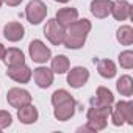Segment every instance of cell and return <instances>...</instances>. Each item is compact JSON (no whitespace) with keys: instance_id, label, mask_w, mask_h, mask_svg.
<instances>
[{"instance_id":"cell-1","label":"cell","mask_w":133,"mask_h":133,"mask_svg":"<svg viewBox=\"0 0 133 133\" xmlns=\"http://www.w3.org/2000/svg\"><path fill=\"white\" fill-rule=\"evenodd\" d=\"M89 31H91V22L88 19H80V21L77 19L66 28L63 44L68 49H80L83 47Z\"/></svg>"},{"instance_id":"cell-2","label":"cell","mask_w":133,"mask_h":133,"mask_svg":"<svg viewBox=\"0 0 133 133\" xmlns=\"http://www.w3.org/2000/svg\"><path fill=\"white\" fill-rule=\"evenodd\" d=\"M111 114V107H96L92 105V108L88 110V125L91 127L92 131H99L103 130L107 127V119Z\"/></svg>"},{"instance_id":"cell-3","label":"cell","mask_w":133,"mask_h":133,"mask_svg":"<svg viewBox=\"0 0 133 133\" xmlns=\"http://www.w3.org/2000/svg\"><path fill=\"white\" fill-rule=\"evenodd\" d=\"M111 121L114 125H122L124 122L133 125V103L131 102H117L116 108L111 110Z\"/></svg>"},{"instance_id":"cell-4","label":"cell","mask_w":133,"mask_h":133,"mask_svg":"<svg viewBox=\"0 0 133 133\" xmlns=\"http://www.w3.org/2000/svg\"><path fill=\"white\" fill-rule=\"evenodd\" d=\"M25 16H27V21L33 25H38L41 24L45 16H47V6L41 2V0H31V2L27 5L25 8Z\"/></svg>"},{"instance_id":"cell-5","label":"cell","mask_w":133,"mask_h":133,"mask_svg":"<svg viewBox=\"0 0 133 133\" xmlns=\"http://www.w3.org/2000/svg\"><path fill=\"white\" fill-rule=\"evenodd\" d=\"M64 31H66V28H63V27L56 22V19H50V21L45 24V27H44V35H45V38H47L53 45H61V44H63Z\"/></svg>"},{"instance_id":"cell-6","label":"cell","mask_w":133,"mask_h":133,"mask_svg":"<svg viewBox=\"0 0 133 133\" xmlns=\"http://www.w3.org/2000/svg\"><path fill=\"white\" fill-rule=\"evenodd\" d=\"M28 52H30V56H31V59H33L35 63H45V61H49L50 56H52L50 49H49L42 41H39V39H35V41L30 42Z\"/></svg>"},{"instance_id":"cell-7","label":"cell","mask_w":133,"mask_h":133,"mask_svg":"<svg viewBox=\"0 0 133 133\" xmlns=\"http://www.w3.org/2000/svg\"><path fill=\"white\" fill-rule=\"evenodd\" d=\"M6 100H8V103H10L13 108H17V110H19V108H22V107L31 103V96H30V92L25 91V89L13 88V89L8 91Z\"/></svg>"},{"instance_id":"cell-8","label":"cell","mask_w":133,"mask_h":133,"mask_svg":"<svg viewBox=\"0 0 133 133\" xmlns=\"http://www.w3.org/2000/svg\"><path fill=\"white\" fill-rule=\"evenodd\" d=\"M6 75L17 83H28L31 78V71L28 66H25V63H22V64H16V66H8Z\"/></svg>"},{"instance_id":"cell-9","label":"cell","mask_w":133,"mask_h":133,"mask_svg":"<svg viewBox=\"0 0 133 133\" xmlns=\"http://www.w3.org/2000/svg\"><path fill=\"white\" fill-rule=\"evenodd\" d=\"M89 78V71L86 68L77 66V68L71 69V72L68 74V83L72 88H82Z\"/></svg>"},{"instance_id":"cell-10","label":"cell","mask_w":133,"mask_h":133,"mask_svg":"<svg viewBox=\"0 0 133 133\" xmlns=\"http://www.w3.org/2000/svg\"><path fill=\"white\" fill-rule=\"evenodd\" d=\"M74 113H75V100L74 99H69V100L56 105L53 110V114L58 121H68L74 116Z\"/></svg>"},{"instance_id":"cell-11","label":"cell","mask_w":133,"mask_h":133,"mask_svg":"<svg viewBox=\"0 0 133 133\" xmlns=\"http://www.w3.org/2000/svg\"><path fill=\"white\" fill-rule=\"evenodd\" d=\"M116 21H125L131 17V5L125 0H117L111 3V11H110Z\"/></svg>"},{"instance_id":"cell-12","label":"cell","mask_w":133,"mask_h":133,"mask_svg":"<svg viewBox=\"0 0 133 133\" xmlns=\"http://www.w3.org/2000/svg\"><path fill=\"white\" fill-rule=\"evenodd\" d=\"M56 22L63 27V28H68L74 21L78 19V11L75 8H61L56 13Z\"/></svg>"},{"instance_id":"cell-13","label":"cell","mask_w":133,"mask_h":133,"mask_svg":"<svg viewBox=\"0 0 133 133\" xmlns=\"http://www.w3.org/2000/svg\"><path fill=\"white\" fill-rule=\"evenodd\" d=\"M3 33H5V38L11 42H17L24 38L25 35V28L19 24V22H10L5 25L3 28Z\"/></svg>"},{"instance_id":"cell-14","label":"cell","mask_w":133,"mask_h":133,"mask_svg":"<svg viewBox=\"0 0 133 133\" xmlns=\"http://www.w3.org/2000/svg\"><path fill=\"white\" fill-rule=\"evenodd\" d=\"M35 82L39 88H49L53 83V71L47 68H36L35 72Z\"/></svg>"},{"instance_id":"cell-15","label":"cell","mask_w":133,"mask_h":133,"mask_svg":"<svg viewBox=\"0 0 133 133\" xmlns=\"http://www.w3.org/2000/svg\"><path fill=\"white\" fill-rule=\"evenodd\" d=\"M111 0H92L91 2V13L99 17V19H103L110 14L111 11Z\"/></svg>"},{"instance_id":"cell-16","label":"cell","mask_w":133,"mask_h":133,"mask_svg":"<svg viewBox=\"0 0 133 133\" xmlns=\"http://www.w3.org/2000/svg\"><path fill=\"white\" fill-rule=\"evenodd\" d=\"M113 100H114V97H113L111 91L100 86V88H97L96 99H92V105H96V107H111Z\"/></svg>"},{"instance_id":"cell-17","label":"cell","mask_w":133,"mask_h":133,"mask_svg":"<svg viewBox=\"0 0 133 133\" xmlns=\"http://www.w3.org/2000/svg\"><path fill=\"white\" fill-rule=\"evenodd\" d=\"M17 117H19V121H21L22 124H33V122L38 121V110H36L31 103H28V105L19 108Z\"/></svg>"},{"instance_id":"cell-18","label":"cell","mask_w":133,"mask_h":133,"mask_svg":"<svg viewBox=\"0 0 133 133\" xmlns=\"http://www.w3.org/2000/svg\"><path fill=\"white\" fill-rule=\"evenodd\" d=\"M97 71L103 78H113L116 75V66L111 59H99L97 61Z\"/></svg>"},{"instance_id":"cell-19","label":"cell","mask_w":133,"mask_h":133,"mask_svg":"<svg viewBox=\"0 0 133 133\" xmlns=\"http://www.w3.org/2000/svg\"><path fill=\"white\" fill-rule=\"evenodd\" d=\"M3 61L6 63V66H16V64L25 63V58H24L22 50H19V49H8L5 52Z\"/></svg>"},{"instance_id":"cell-20","label":"cell","mask_w":133,"mask_h":133,"mask_svg":"<svg viewBox=\"0 0 133 133\" xmlns=\"http://www.w3.org/2000/svg\"><path fill=\"white\" fill-rule=\"evenodd\" d=\"M116 88H117V91H119L122 96L130 97L131 92H133V80H131V77H130V75H122V77L117 80Z\"/></svg>"},{"instance_id":"cell-21","label":"cell","mask_w":133,"mask_h":133,"mask_svg":"<svg viewBox=\"0 0 133 133\" xmlns=\"http://www.w3.org/2000/svg\"><path fill=\"white\" fill-rule=\"evenodd\" d=\"M52 71L55 74H64L69 71V59L64 55H58L52 59Z\"/></svg>"},{"instance_id":"cell-22","label":"cell","mask_w":133,"mask_h":133,"mask_svg":"<svg viewBox=\"0 0 133 133\" xmlns=\"http://www.w3.org/2000/svg\"><path fill=\"white\" fill-rule=\"evenodd\" d=\"M117 41L122 45H131V42H133V28L130 25H122L117 30Z\"/></svg>"},{"instance_id":"cell-23","label":"cell","mask_w":133,"mask_h":133,"mask_svg":"<svg viewBox=\"0 0 133 133\" xmlns=\"http://www.w3.org/2000/svg\"><path fill=\"white\" fill-rule=\"evenodd\" d=\"M69 99H72V96H71L68 91L58 89V91H55V92L52 94V105L56 107V105H59V103H63V102H66V100H69Z\"/></svg>"},{"instance_id":"cell-24","label":"cell","mask_w":133,"mask_h":133,"mask_svg":"<svg viewBox=\"0 0 133 133\" xmlns=\"http://www.w3.org/2000/svg\"><path fill=\"white\" fill-rule=\"evenodd\" d=\"M119 63L124 69H131L133 68V52L131 50H125L119 55Z\"/></svg>"},{"instance_id":"cell-25","label":"cell","mask_w":133,"mask_h":133,"mask_svg":"<svg viewBox=\"0 0 133 133\" xmlns=\"http://www.w3.org/2000/svg\"><path fill=\"white\" fill-rule=\"evenodd\" d=\"M11 122H13V117L8 111H0V130L10 127Z\"/></svg>"},{"instance_id":"cell-26","label":"cell","mask_w":133,"mask_h":133,"mask_svg":"<svg viewBox=\"0 0 133 133\" xmlns=\"http://www.w3.org/2000/svg\"><path fill=\"white\" fill-rule=\"evenodd\" d=\"M3 2L6 5H10V6H17V5H21L22 0H3Z\"/></svg>"},{"instance_id":"cell-27","label":"cell","mask_w":133,"mask_h":133,"mask_svg":"<svg viewBox=\"0 0 133 133\" xmlns=\"http://www.w3.org/2000/svg\"><path fill=\"white\" fill-rule=\"evenodd\" d=\"M5 52H6L5 45H3V44H0V59H3V56H5Z\"/></svg>"},{"instance_id":"cell-28","label":"cell","mask_w":133,"mask_h":133,"mask_svg":"<svg viewBox=\"0 0 133 133\" xmlns=\"http://www.w3.org/2000/svg\"><path fill=\"white\" fill-rule=\"evenodd\" d=\"M55 2H59V3H68L69 0H55Z\"/></svg>"},{"instance_id":"cell-29","label":"cell","mask_w":133,"mask_h":133,"mask_svg":"<svg viewBox=\"0 0 133 133\" xmlns=\"http://www.w3.org/2000/svg\"><path fill=\"white\" fill-rule=\"evenodd\" d=\"M2 2H3V0H0V6H2Z\"/></svg>"}]
</instances>
